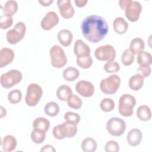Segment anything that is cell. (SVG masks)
Listing matches in <instances>:
<instances>
[{
    "instance_id": "6da1fadb",
    "label": "cell",
    "mask_w": 152,
    "mask_h": 152,
    "mask_svg": "<svg viewBox=\"0 0 152 152\" xmlns=\"http://www.w3.org/2000/svg\"><path fill=\"white\" fill-rule=\"evenodd\" d=\"M81 28L83 36L93 43L102 40L109 31L106 21L102 17L97 15L86 17L81 23Z\"/></svg>"
},
{
    "instance_id": "7a4b0ae2",
    "label": "cell",
    "mask_w": 152,
    "mask_h": 152,
    "mask_svg": "<svg viewBox=\"0 0 152 152\" xmlns=\"http://www.w3.org/2000/svg\"><path fill=\"white\" fill-rule=\"evenodd\" d=\"M136 104L135 98L129 94L122 95L119 100L118 110L124 117H129L133 114V108Z\"/></svg>"
},
{
    "instance_id": "3957f363",
    "label": "cell",
    "mask_w": 152,
    "mask_h": 152,
    "mask_svg": "<svg viewBox=\"0 0 152 152\" xmlns=\"http://www.w3.org/2000/svg\"><path fill=\"white\" fill-rule=\"evenodd\" d=\"M77 125L71 124L66 122L56 125L52 131L53 137L58 140H62L65 137H72L77 132Z\"/></svg>"
},
{
    "instance_id": "277c9868",
    "label": "cell",
    "mask_w": 152,
    "mask_h": 152,
    "mask_svg": "<svg viewBox=\"0 0 152 152\" xmlns=\"http://www.w3.org/2000/svg\"><path fill=\"white\" fill-rule=\"evenodd\" d=\"M121 84V78L116 75L113 74L109 77L103 79L100 83L101 91L106 94H115Z\"/></svg>"
},
{
    "instance_id": "5b68a950",
    "label": "cell",
    "mask_w": 152,
    "mask_h": 152,
    "mask_svg": "<svg viewBox=\"0 0 152 152\" xmlns=\"http://www.w3.org/2000/svg\"><path fill=\"white\" fill-rule=\"evenodd\" d=\"M43 94L42 87L36 83L29 84L27 88V93L25 97L26 104L29 106H36Z\"/></svg>"
},
{
    "instance_id": "8992f818",
    "label": "cell",
    "mask_w": 152,
    "mask_h": 152,
    "mask_svg": "<svg viewBox=\"0 0 152 152\" xmlns=\"http://www.w3.org/2000/svg\"><path fill=\"white\" fill-rule=\"evenodd\" d=\"M23 78L22 73L17 69H11L2 74L1 76L0 83L2 87L10 88L19 83Z\"/></svg>"
},
{
    "instance_id": "52a82bcc",
    "label": "cell",
    "mask_w": 152,
    "mask_h": 152,
    "mask_svg": "<svg viewBox=\"0 0 152 152\" xmlns=\"http://www.w3.org/2000/svg\"><path fill=\"white\" fill-rule=\"evenodd\" d=\"M51 65L57 68L64 67L66 62L67 58L64 50L59 45H53L50 49Z\"/></svg>"
},
{
    "instance_id": "ba28073f",
    "label": "cell",
    "mask_w": 152,
    "mask_h": 152,
    "mask_svg": "<svg viewBox=\"0 0 152 152\" xmlns=\"http://www.w3.org/2000/svg\"><path fill=\"white\" fill-rule=\"evenodd\" d=\"M26 27L24 23L18 22L12 29L8 30L7 33V40L11 45H15L20 42L25 36Z\"/></svg>"
},
{
    "instance_id": "9c48e42d",
    "label": "cell",
    "mask_w": 152,
    "mask_h": 152,
    "mask_svg": "<svg viewBox=\"0 0 152 152\" xmlns=\"http://www.w3.org/2000/svg\"><path fill=\"white\" fill-rule=\"evenodd\" d=\"M106 129L110 135L115 137H119L125 132L126 124L123 119L117 117H113L107 122Z\"/></svg>"
},
{
    "instance_id": "30bf717a",
    "label": "cell",
    "mask_w": 152,
    "mask_h": 152,
    "mask_svg": "<svg viewBox=\"0 0 152 152\" xmlns=\"http://www.w3.org/2000/svg\"><path fill=\"white\" fill-rule=\"evenodd\" d=\"M95 58L100 61L114 60L116 57V51L110 45H105L98 47L94 51Z\"/></svg>"
},
{
    "instance_id": "8fae6325",
    "label": "cell",
    "mask_w": 152,
    "mask_h": 152,
    "mask_svg": "<svg viewBox=\"0 0 152 152\" xmlns=\"http://www.w3.org/2000/svg\"><path fill=\"white\" fill-rule=\"evenodd\" d=\"M125 11V16L127 19L131 22H135L140 18L142 11V6L139 2L130 0Z\"/></svg>"
},
{
    "instance_id": "7c38bea8",
    "label": "cell",
    "mask_w": 152,
    "mask_h": 152,
    "mask_svg": "<svg viewBox=\"0 0 152 152\" xmlns=\"http://www.w3.org/2000/svg\"><path fill=\"white\" fill-rule=\"evenodd\" d=\"M75 90L77 92L84 97H91L94 92L93 84L86 80H81L75 85Z\"/></svg>"
},
{
    "instance_id": "4fadbf2b",
    "label": "cell",
    "mask_w": 152,
    "mask_h": 152,
    "mask_svg": "<svg viewBox=\"0 0 152 152\" xmlns=\"http://www.w3.org/2000/svg\"><path fill=\"white\" fill-rule=\"evenodd\" d=\"M61 16L65 19L73 17L75 11L70 0H58L56 2Z\"/></svg>"
},
{
    "instance_id": "5bb4252c",
    "label": "cell",
    "mask_w": 152,
    "mask_h": 152,
    "mask_svg": "<svg viewBox=\"0 0 152 152\" xmlns=\"http://www.w3.org/2000/svg\"><path fill=\"white\" fill-rule=\"evenodd\" d=\"M59 17L55 11L47 12L42 20L40 23L41 27L43 30H49L56 26L59 23Z\"/></svg>"
},
{
    "instance_id": "9a60e30c",
    "label": "cell",
    "mask_w": 152,
    "mask_h": 152,
    "mask_svg": "<svg viewBox=\"0 0 152 152\" xmlns=\"http://www.w3.org/2000/svg\"><path fill=\"white\" fill-rule=\"evenodd\" d=\"M13 50L8 48H3L0 50V68H4L11 64L14 58Z\"/></svg>"
},
{
    "instance_id": "2e32d148",
    "label": "cell",
    "mask_w": 152,
    "mask_h": 152,
    "mask_svg": "<svg viewBox=\"0 0 152 152\" xmlns=\"http://www.w3.org/2000/svg\"><path fill=\"white\" fill-rule=\"evenodd\" d=\"M74 52L77 58L88 56L90 53V49L82 40L78 39L74 44Z\"/></svg>"
},
{
    "instance_id": "e0dca14e",
    "label": "cell",
    "mask_w": 152,
    "mask_h": 152,
    "mask_svg": "<svg viewBox=\"0 0 152 152\" xmlns=\"http://www.w3.org/2000/svg\"><path fill=\"white\" fill-rule=\"evenodd\" d=\"M142 140V132L137 128L131 129L127 134L126 140L128 144L132 147L138 145Z\"/></svg>"
},
{
    "instance_id": "ac0fdd59",
    "label": "cell",
    "mask_w": 152,
    "mask_h": 152,
    "mask_svg": "<svg viewBox=\"0 0 152 152\" xmlns=\"http://www.w3.org/2000/svg\"><path fill=\"white\" fill-rule=\"evenodd\" d=\"M73 35L72 32L67 29L61 30L58 33V39L60 43L65 46H69L72 40Z\"/></svg>"
},
{
    "instance_id": "d6986e66",
    "label": "cell",
    "mask_w": 152,
    "mask_h": 152,
    "mask_svg": "<svg viewBox=\"0 0 152 152\" xmlns=\"http://www.w3.org/2000/svg\"><path fill=\"white\" fill-rule=\"evenodd\" d=\"M113 27L117 34H123L127 31L128 24L122 17H117L113 22Z\"/></svg>"
},
{
    "instance_id": "ffe728a7",
    "label": "cell",
    "mask_w": 152,
    "mask_h": 152,
    "mask_svg": "<svg viewBox=\"0 0 152 152\" xmlns=\"http://www.w3.org/2000/svg\"><path fill=\"white\" fill-rule=\"evenodd\" d=\"M17 147V140L11 135L5 136L2 141V147L4 151L10 152L15 149Z\"/></svg>"
},
{
    "instance_id": "44dd1931",
    "label": "cell",
    "mask_w": 152,
    "mask_h": 152,
    "mask_svg": "<svg viewBox=\"0 0 152 152\" xmlns=\"http://www.w3.org/2000/svg\"><path fill=\"white\" fill-rule=\"evenodd\" d=\"M71 94H72V89L70 87L65 84L60 86L58 88L56 91V97L60 100L63 102L66 101Z\"/></svg>"
},
{
    "instance_id": "7402d4cb",
    "label": "cell",
    "mask_w": 152,
    "mask_h": 152,
    "mask_svg": "<svg viewBox=\"0 0 152 152\" xmlns=\"http://www.w3.org/2000/svg\"><path fill=\"white\" fill-rule=\"evenodd\" d=\"M50 127V122L45 118L39 117L33 121V128L34 129L43 131L46 132Z\"/></svg>"
},
{
    "instance_id": "603a6c76",
    "label": "cell",
    "mask_w": 152,
    "mask_h": 152,
    "mask_svg": "<svg viewBox=\"0 0 152 152\" xmlns=\"http://www.w3.org/2000/svg\"><path fill=\"white\" fill-rule=\"evenodd\" d=\"M137 61L140 66H150L152 63L151 55L148 52L141 51L138 53Z\"/></svg>"
},
{
    "instance_id": "cb8c5ba5",
    "label": "cell",
    "mask_w": 152,
    "mask_h": 152,
    "mask_svg": "<svg viewBox=\"0 0 152 152\" xmlns=\"http://www.w3.org/2000/svg\"><path fill=\"white\" fill-rule=\"evenodd\" d=\"M137 116L142 121H147L151 119V112L150 108L146 105L140 106L137 110Z\"/></svg>"
},
{
    "instance_id": "d4e9b609",
    "label": "cell",
    "mask_w": 152,
    "mask_h": 152,
    "mask_svg": "<svg viewBox=\"0 0 152 152\" xmlns=\"http://www.w3.org/2000/svg\"><path fill=\"white\" fill-rule=\"evenodd\" d=\"M81 148L84 152H94L97 150V142L92 138H86L81 142Z\"/></svg>"
},
{
    "instance_id": "484cf974",
    "label": "cell",
    "mask_w": 152,
    "mask_h": 152,
    "mask_svg": "<svg viewBox=\"0 0 152 152\" xmlns=\"http://www.w3.org/2000/svg\"><path fill=\"white\" fill-rule=\"evenodd\" d=\"M144 84V78L138 74L132 75L129 80V86L134 91L139 90Z\"/></svg>"
},
{
    "instance_id": "4316f807",
    "label": "cell",
    "mask_w": 152,
    "mask_h": 152,
    "mask_svg": "<svg viewBox=\"0 0 152 152\" xmlns=\"http://www.w3.org/2000/svg\"><path fill=\"white\" fill-rule=\"evenodd\" d=\"M129 47L134 54H138L139 52L143 51L145 48V43L142 39L135 37L131 41Z\"/></svg>"
},
{
    "instance_id": "83f0119b",
    "label": "cell",
    "mask_w": 152,
    "mask_h": 152,
    "mask_svg": "<svg viewBox=\"0 0 152 152\" xmlns=\"http://www.w3.org/2000/svg\"><path fill=\"white\" fill-rule=\"evenodd\" d=\"M79 75V71L74 67H68L63 72V77L68 81H74L78 78Z\"/></svg>"
},
{
    "instance_id": "f1b7e54d",
    "label": "cell",
    "mask_w": 152,
    "mask_h": 152,
    "mask_svg": "<svg viewBox=\"0 0 152 152\" xmlns=\"http://www.w3.org/2000/svg\"><path fill=\"white\" fill-rule=\"evenodd\" d=\"M44 110L47 115L50 117H54L59 113V106L56 102H50L45 104Z\"/></svg>"
},
{
    "instance_id": "f546056e",
    "label": "cell",
    "mask_w": 152,
    "mask_h": 152,
    "mask_svg": "<svg viewBox=\"0 0 152 152\" xmlns=\"http://www.w3.org/2000/svg\"><path fill=\"white\" fill-rule=\"evenodd\" d=\"M4 14L9 16H13L18 10V4L15 1H7L3 8Z\"/></svg>"
},
{
    "instance_id": "4dcf8cb0",
    "label": "cell",
    "mask_w": 152,
    "mask_h": 152,
    "mask_svg": "<svg viewBox=\"0 0 152 152\" xmlns=\"http://www.w3.org/2000/svg\"><path fill=\"white\" fill-rule=\"evenodd\" d=\"M134 58V53L130 49H126L121 56L122 64L125 66H129L133 63Z\"/></svg>"
},
{
    "instance_id": "1f68e13d",
    "label": "cell",
    "mask_w": 152,
    "mask_h": 152,
    "mask_svg": "<svg viewBox=\"0 0 152 152\" xmlns=\"http://www.w3.org/2000/svg\"><path fill=\"white\" fill-rule=\"evenodd\" d=\"M45 137L46 132L45 131L33 129L31 132V140L35 144H41L45 140Z\"/></svg>"
},
{
    "instance_id": "d6a6232c",
    "label": "cell",
    "mask_w": 152,
    "mask_h": 152,
    "mask_svg": "<svg viewBox=\"0 0 152 152\" xmlns=\"http://www.w3.org/2000/svg\"><path fill=\"white\" fill-rule=\"evenodd\" d=\"M68 105L69 107L74 109H80L83 104L82 100L79 96L75 94H71L70 97L67 100Z\"/></svg>"
},
{
    "instance_id": "836d02e7",
    "label": "cell",
    "mask_w": 152,
    "mask_h": 152,
    "mask_svg": "<svg viewBox=\"0 0 152 152\" xmlns=\"http://www.w3.org/2000/svg\"><path fill=\"white\" fill-rule=\"evenodd\" d=\"M100 107L103 112H109L114 109L115 102L110 98H104L100 103Z\"/></svg>"
},
{
    "instance_id": "e575fe53",
    "label": "cell",
    "mask_w": 152,
    "mask_h": 152,
    "mask_svg": "<svg viewBox=\"0 0 152 152\" xmlns=\"http://www.w3.org/2000/svg\"><path fill=\"white\" fill-rule=\"evenodd\" d=\"M22 98V93L18 89H14L8 94V100L12 104L19 103Z\"/></svg>"
},
{
    "instance_id": "d590c367",
    "label": "cell",
    "mask_w": 152,
    "mask_h": 152,
    "mask_svg": "<svg viewBox=\"0 0 152 152\" xmlns=\"http://www.w3.org/2000/svg\"><path fill=\"white\" fill-rule=\"evenodd\" d=\"M77 64L80 68L83 69H87L91 66L93 64V59L90 55L79 57L77 59Z\"/></svg>"
},
{
    "instance_id": "8d00e7d4",
    "label": "cell",
    "mask_w": 152,
    "mask_h": 152,
    "mask_svg": "<svg viewBox=\"0 0 152 152\" xmlns=\"http://www.w3.org/2000/svg\"><path fill=\"white\" fill-rule=\"evenodd\" d=\"M64 119L65 122L72 125H77L80 122V116L77 113L67 112L64 115Z\"/></svg>"
},
{
    "instance_id": "74e56055",
    "label": "cell",
    "mask_w": 152,
    "mask_h": 152,
    "mask_svg": "<svg viewBox=\"0 0 152 152\" xmlns=\"http://www.w3.org/2000/svg\"><path fill=\"white\" fill-rule=\"evenodd\" d=\"M103 69L107 73H115L119 71L120 66L117 62L112 60L107 61L104 65Z\"/></svg>"
},
{
    "instance_id": "f35d334b",
    "label": "cell",
    "mask_w": 152,
    "mask_h": 152,
    "mask_svg": "<svg viewBox=\"0 0 152 152\" xmlns=\"http://www.w3.org/2000/svg\"><path fill=\"white\" fill-rule=\"evenodd\" d=\"M13 23L12 17L6 14H2L0 19V28L5 30L10 27Z\"/></svg>"
},
{
    "instance_id": "ab89813d",
    "label": "cell",
    "mask_w": 152,
    "mask_h": 152,
    "mask_svg": "<svg viewBox=\"0 0 152 152\" xmlns=\"http://www.w3.org/2000/svg\"><path fill=\"white\" fill-rule=\"evenodd\" d=\"M104 150L106 152H118L119 150V146L116 141L110 140L106 144Z\"/></svg>"
},
{
    "instance_id": "60d3db41",
    "label": "cell",
    "mask_w": 152,
    "mask_h": 152,
    "mask_svg": "<svg viewBox=\"0 0 152 152\" xmlns=\"http://www.w3.org/2000/svg\"><path fill=\"white\" fill-rule=\"evenodd\" d=\"M151 72V69L148 66H140L137 70L138 75L141 76L142 78L148 77Z\"/></svg>"
},
{
    "instance_id": "b9f144b4",
    "label": "cell",
    "mask_w": 152,
    "mask_h": 152,
    "mask_svg": "<svg viewBox=\"0 0 152 152\" xmlns=\"http://www.w3.org/2000/svg\"><path fill=\"white\" fill-rule=\"evenodd\" d=\"M40 151H50V152H55L56 151V150L54 148V147L49 144H46L43 147H42V148L40 150Z\"/></svg>"
},
{
    "instance_id": "7bdbcfd3",
    "label": "cell",
    "mask_w": 152,
    "mask_h": 152,
    "mask_svg": "<svg viewBox=\"0 0 152 152\" xmlns=\"http://www.w3.org/2000/svg\"><path fill=\"white\" fill-rule=\"evenodd\" d=\"M74 2L75 4V5L78 7H84L87 3L88 2V1L87 0H75Z\"/></svg>"
},
{
    "instance_id": "ee69618b",
    "label": "cell",
    "mask_w": 152,
    "mask_h": 152,
    "mask_svg": "<svg viewBox=\"0 0 152 152\" xmlns=\"http://www.w3.org/2000/svg\"><path fill=\"white\" fill-rule=\"evenodd\" d=\"M130 0H121L119 1V7H121V8H122V10H124L126 8V6L128 5V4H129Z\"/></svg>"
},
{
    "instance_id": "f6af8a7d",
    "label": "cell",
    "mask_w": 152,
    "mask_h": 152,
    "mask_svg": "<svg viewBox=\"0 0 152 152\" xmlns=\"http://www.w3.org/2000/svg\"><path fill=\"white\" fill-rule=\"evenodd\" d=\"M53 0H43V1H39V2L44 7L49 6L52 3H53Z\"/></svg>"
},
{
    "instance_id": "bcb514c9",
    "label": "cell",
    "mask_w": 152,
    "mask_h": 152,
    "mask_svg": "<svg viewBox=\"0 0 152 152\" xmlns=\"http://www.w3.org/2000/svg\"><path fill=\"white\" fill-rule=\"evenodd\" d=\"M1 118H2V117L6 116L7 112H6L5 109H4L3 106H1Z\"/></svg>"
}]
</instances>
